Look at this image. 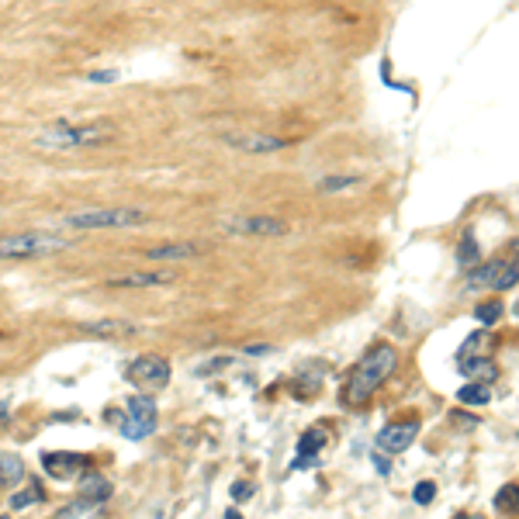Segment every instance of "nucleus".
Here are the masks:
<instances>
[{
	"label": "nucleus",
	"instance_id": "1",
	"mask_svg": "<svg viewBox=\"0 0 519 519\" xmlns=\"http://www.w3.org/2000/svg\"><path fill=\"white\" fill-rule=\"evenodd\" d=\"M395 363H399L395 346H388V343L370 346V350L363 354V360L357 363V370L350 374V381H346V388H343V401H346V405H363V401L381 388V381L395 370Z\"/></svg>",
	"mask_w": 519,
	"mask_h": 519
},
{
	"label": "nucleus",
	"instance_id": "2",
	"mask_svg": "<svg viewBox=\"0 0 519 519\" xmlns=\"http://www.w3.org/2000/svg\"><path fill=\"white\" fill-rule=\"evenodd\" d=\"M115 132L108 125H66V121H56L49 128H42L39 135L32 139L39 149H83V146H101L108 142Z\"/></svg>",
	"mask_w": 519,
	"mask_h": 519
},
{
	"label": "nucleus",
	"instance_id": "3",
	"mask_svg": "<svg viewBox=\"0 0 519 519\" xmlns=\"http://www.w3.org/2000/svg\"><path fill=\"white\" fill-rule=\"evenodd\" d=\"M70 239L59 232H14L0 239V260H28V256H52L66 249Z\"/></svg>",
	"mask_w": 519,
	"mask_h": 519
},
{
	"label": "nucleus",
	"instance_id": "4",
	"mask_svg": "<svg viewBox=\"0 0 519 519\" xmlns=\"http://www.w3.org/2000/svg\"><path fill=\"white\" fill-rule=\"evenodd\" d=\"M146 222V211L139 208H87V211H70L63 218L66 229H135Z\"/></svg>",
	"mask_w": 519,
	"mask_h": 519
},
{
	"label": "nucleus",
	"instance_id": "5",
	"mask_svg": "<svg viewBox=\"0 0 519 519\" xmlns=\"http://www.w3.org/2000/svg\"><path fill=\"white\" fill-rule=\"evenodd\" d=\"M125 408L128 412L121 415V423H118L125 439H146L156 433V401L149 399V395H132Z\"/></svg>",
	"mask_w": 519,
	"mask_h": 519
},
{
	"label": "nucleus",
	"instance_id": "6",
	"mask_svg": "<svg viewBox=\"0 0 519 519\" xmlns=\"http://www.w3.org/2000/svg\"><path fill=\"white\" fill-rule=\"evenodd\" d=\"M170 360L166 357H156V354H146V357H135L128 363V370H125V377L135 384V388H142V392H160L170 384Z\"/></svg>",
	"mask_w": 519,
	"mask_h": 519
},
{
	"label": "nucleus",
	"instance_id": "7",
	"mask_svg": "<svg viewBox=\"0 0 519 519\" xmlns=\"http://www.w3.org/2000/svg\"><path fill=\"white\" fill-rule=\"evenodd\" d=\"M519 284V253L513 260H492L478 270H471V287H495V291H509Z\"/></svg>",
	"mask_w": 519,
	"mask_h": 519
},
{
	"label": "nucleus",
	"instance_id": "8",
	"mask_svg": "<svg viewBox=\"0 0 519 519\" xmlns=\"http://www.w3.org/2000/svg\"><path fill=\"white\" fill-rule=\"evenodd\" d=\"M229 236H263V239H274V236H284L287 225L280 218H270V215H249V218H229L222 225Z\"/></svg>",
	"mask_w": 519,
	"mask_h": 519
},
{
	"label": "nucleus",
	"instance_id": "9",
	"mask_svg": "<svg viewBox=\"0 0 519 519\" xmlns=\"http://www.w3.org/2000/svg\"><path fill=\"white\" fill-rule=\"evenodd\" d=\"M419 437V419H405V423H388L377 439H374V446L381 450V454H401V450H408L412 443Z\"/></svg>",
	"mask_w": 519,
	"mask_h": 519
},
{
	"label": "nucleus",
	"instance_id": "10",
	"mask_svg": "<svg viewBox=\"0 0 519 519\" xmlns=\"http://www.w3.org/2000/svg\"><path fill=\"white\" fill-rule=\"evenodd\" d=\"M222 142L232 146V149H242V153H260V156L280 153V149L287 146V142L277 139V135H260V132H225Z\"/></svg>",
	"mask_w": 519,
	"mask_h": 519
},
{
	"label": "nucleus",
	"instance_id": "11",
	"mask_svg": "<svg viewBox=\"0 0 519 519\" xmlns=\"http://www.w3.org/2000/svg\"><path fill=\"white\" fill-rule=\"evenodd\" d=\"M42 468L52 475V478L59 481H70L77 478V475H83L87 471V457L83 454H42Z\"/></svg>",
	"mask_w": 519,
	"mask_h": 519
},
{
	"label": "nucleus",
	"instance_id": "12",
	"mask_svg": "<svg viewBox=\"0 0 519 519\" xmlns=\"http://www.w3.org/2000/svg\"><path fill=\"white\" fill-rule=\"evenodd\" d=\"M83 332L87 336H104V339H125V336H135L139 325L128 319H94L83 322Z\"/></svg>",
	"mask_w": 519,
	"mask_h": 519
},
{
	"label": "nucleus",
	"instance_id": "13",
	"mask_svg": "<svg viewBox=\"0 0 519 519\" xmlns=\"http://www.w3.org/2000/svg\"><path fill=\"white\" fill-rule=\"evenodd\" d=\"M146 260H156V263H173V260H191L198 256V246L194 242H166V246H153L142 253Z\"/></svg>",
	"mask_w": 519,
	"mask_h": 519
},
{
	"label": "nucleus",
	"instance_id": "14",
	"mask_svg": "<svg viewBox=\"0 0 519 519\" xmlns=\"http://www.w3.org/2000/svg\"><path fill=\"white\" fill-rule=\"evenodd\" d=\"M173 280L170 270H156V274H128V277H115L108 280L111 287H166Z\"/></svg>",
	"mask_w": 519,
	"mask_h": 519
},
{
	"label": "nucleus",
	"instance_id": "15",
	"mask_svg": "<svg viewBox=\"0 0 519 519\" xmlns=\"http://www.w3.org/2000/svg\"><path fill=\"white\" fill-rule=\"evenodd\" d=\"M322 443H325V433H322V430H308L305 437L298 439V461H294V468L312 464V461H315V454L322 450Z\"/></svg>",
	"mask_w": 519,
	"mask_h": 519
},
{
	"label": "nucleus",
	"instance_id": "16",
	"mask_svg": "<svg viewBox=\"0 0 519 519\" xmlns=\"http://www.w3.org/2000/svg\"><path fill=\"white\" fill-rule=\"evenodd\" d=\"M360 184V173H329L319 180V191L322 194H339V191H350Z\"/></svg>",
	"mask_w": 519,
	"mask_h": 519
},
{
	"label": "nucleus",
	"instance_id": "17",
	"mask_svg": "<svg viewBox=\"0 0 519 519\" xmlns=\"http://www.w3.org/2000/svg\"><path fill=\"white\" fill-rule=\"evenodd\" d=\"M0 481H4V484L25 481V461H21L18 454H0Z\"/></svg>",
	"mask_w": 519,
	"mask_h": 519
},
{
	"label": "nucleus",
	"instance_id": "18",
	"mask_svg": "<svg viewBox=\"0 0 519 519\" xmlns=\"http://www.w3.org/2000/svg\"><path fill=\"white\" fill-rule=\"evenodd\" d=\"M80 495L97 499V502H108V499H111V481H104L101 475H87L80 484Z\"/></svg>",
	"mask_w": 519,
	"mask_h": 519
},
{
	"label": "nucleus",
	"instance_id": "19",
	"mask_svg": "<svg viewBox=\"0 0 519 519\" xmlns=\"http://www.w3.org/2000/svg\"><path fill=\"white\" fill-rule=\"evenodd\" d=\"M495 509L506 513V516H519V484L499 488V495H495Z\"/></svg>",
	"mask_w": 519,
	"mask_h": 519
},
{
	"label": "nucleus",
	"instance_id": "20",
	"mask_svg": "<svg viewBox=\"0 0 519 519\" xmlns=\"http://www.w3.org/2000/svg\"><path fill=\"white\" fill-rule=\"evenodd\" d=\"M461 370H464L468 377H481V381H492V377L499 374V367H495L492 360H484V357L464 360V363H461Z\"/></svg>",
	"mask_w": 519,
	"mask_h": 519
},
{
	"label": "nucleus",
	"instance_id": "21",
	"mask_svg": "<svg viewBox=\"0 0 519 519\" xmlns=\"http://www.w3.org/2000/svg\"><path fill=\"white\" fill-rule=\"evenodd\" d=\"M104 502H97V499H87V495H80L73 506H66V509H59L56 513V519H77V516H87V513H94V509H101Z\"/></svg>",
	"mask_w": 519,
	"mask_h": 519
},
{
	"label": "nucleus",
	"instance_id": "22",
	"mask_svg": "<svg viewBox=\"0 0 519 519\" xmlns=\"http://www.w3.org/2000/svg\"><path fill=\"white\" fill-rule=\"evenodd\" d=\"M457 399L464 401V405H488V401H492V392H488L484 384H475V381H471V384H464V388L457 392Z\"/></svg>",
	"mask_w": 519,
	"mask_h": 519
},
{
	"label": "nucleus",
	"instance_id": "23",
	"mask_svg": "<svg viewBox=\"0 0 519 519\" xmlns=\"http://www.w3.org/2000/svg\"><path fill=\"white\" fill-rule=\"evenodd\" d=\"M35 502H42V488L32 481L28 488H21V492L11 499V509H28V506H35Z\"/></svg>",
	"mask_w": 519,
	"mask_h": 519
},
{
	"label": "nucleus",
	"instance_id": "24",
	"mask_svg": "<svg viewBox=\"0 0 519 519\" xmlns=\"http://www.w3.org/2000/svg\"><path fill=\"white\" fill-rule=\"evenodd\" d=\"M499 315H502V305L499 301H481L478 305V322H484V325L499 322Z\"/></svg>",
	"mask_w": 519,
	"mask_h": 519
},
{
	"label": "nucleus",
	"instance_id": "25",
	"mask_svg": "<svg viewBox=\"0 0 519 519\" xmlns=\"http://www.w3.org/2000/svg\"><path fill=\"white\" fill-rule=\"evenodd\" d=\"M433 495H437V484H433V481H419V484H415V492H412V499H415L419 506H430V502H433Z\"/></svg>",
	"mask_w": 519,
	"mask_h": 519
},
{
	"label": "nucleus",
	"instance_id": "26",
	"mask_svg": "<svg viewBox=\"0 0 519 519\" xmlns=\"http://www.w3.org/2000/svg\"><path fill=\"white\" fill-rule=\"evenodd\" d=\"M475 256H478V246H475V239L468 236V239L461 242V253H457V260H461V263H468V260H475Z\"/></svg>",
	"mask_w": 519,
	"mask_h": 519
},
{
	"label": "nucleus",
	"instance_id": "27",
	"mask_svg": "<svg viewBox=\"0 0 519 519\" xmlns=\"http://www.w3.org/2000/svg\"><path fill=\"white\" fill-rule=\"evenodd\" d=\"M90 80L94 83H111V80H118V73H115V70H101V73H90Z\"/></svg>",
	"mask_w": 519,
	"mask_h": 519
},
{
	"label": "nucleus",
	"instance_id": "28",
	"mask_svg": "<svg viewBox=\"0 0 519 519\" xmlns=\"http://www.w3.org/2000/svg\"><path fill=\"white\" fill-rule=\"evenodd\" d=\"M246 495H253V484H246V481H236V484H232V499H246Z\"/></svg>",
	"mask_w": 519,
	"mask_h": 519
},
{
	"label": "nucleus",
	"instance_id": "29",
	"mask_svg": "<svg viewBox=\"0 0 519 519\" xmlns=\"http://www.w3.org/2000/svg\"><path fill=\"white\" fill-rule=\"evenodd\" d=\"M374 464H377V471H381V475H388V471H392V464H388V461H384V457H381V454H377V457H374Z\"/></svg>",
	"mask_w": 519,
	"mask_h": 519
},
{
	"label": "nucleus",
	"instance_id": "30",
	"mask_svg": "<svg viewBox=\"0 0 519 519\" xmlns=\"http://www.w3.org/2000/svg\"><path fill=\"white\" fill-rule=\"evenodd\" d=\"M225 519H242V516L236 513V509H229V513H225Z\"/></svg>",
	"mask_w": 519,
	"mask_h": 519
},
{
	"label": "nucleus",
	"instance_id": "31",
	"mask_svg": "<svg viewBox=\"0 0 519 519\" xmlns=\"http://www.w3.org/2000/svg\"><path fill=\"white\" fill-rule=\"evenodd\" d=\"M0 519H7V516H0Z\"/></svg>",
	"mask_w": 519,
	"mask_h": 519
}]
</instances>
